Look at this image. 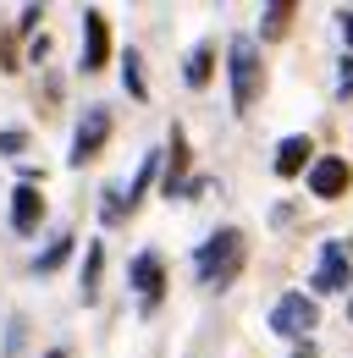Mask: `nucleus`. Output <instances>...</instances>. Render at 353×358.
<instances>
[{
	"label": "nucleus",
	"mask_w": 353,
	"mask_h": 358,
	"mask_svg": "<svg viewBox=\"0 0 353 358\" xmlns=\"http://www.w3.org/2000/svg\"><path fill=\"white\" fill-rule=\"evenodd\" d=\"M155 177H160V155L149 149V155L138 160V171H132V182L122 187V199H127V215L138 210V204H144V193H149V182H155Z\"/></svg>",
	"instance_id": "obj_11"
},
{
	"label": "nucleus",
	"mask_w": 353,
	"mask_h": 358,
	"mask_svg": "<svg viewBox=\"0 0 353 358\" xmlns=\"http://www.w3.org/2000/svg\"><path fill=\"white\" fill-rule=\"evenodd\" d=\"M182 171H188V133L172 127V155H166V199L182 193Z\"/></svg>",
	"instance_id": "obj_13"
},
{
	"label": "nucleus",
	"mask_w": 353,
	"mask_h": 358,
	"mask_svg": "<svg viewBox=\"0 0 353 358\" xmlns=\"http://www.w3.org/2000/svg\"><path fill=\"white\" fill-rule=\"evenodd\" d=\"M111 61V22H105V11H83V72H99Z\"/></svg>",
	"instance_id": "obj_8"
},
{
	"label": "nucleus",
	"mask_w": 353,
	"mask_h": 358,
	"mask_svg": "<svg viewBox=\"0 0 353 358\" xmlns=\"http://www.w3.org/2000/svg\"><path fill=\"white\" fill-rule=\"evenodd\" d=\"M243 259H249L243 231H237V226H221V231H210V237L199 243V254H193V275H199L210 292H221V287H232V281H237Z\"/></svg>",
	"instance_id": "obj_1"
},
{
	"label": "nucleus",
	"mask_w": 353,
	"mask_h": 358,
	"mask_svg": "<svg viewBox=\"0 0 353 358\" xmlns=\"http://www.w3.org/2000/svg\"><path fill=\"white\" fill-rule=\"evenodd\" d=\"M99 265H105V243H94L83 259V303H94L99 298Z\"/></svg>",
	"instance_id": "obj_15"
},
{
	"label": "nucleus",
	"mask_w": 353,
	"mask_h": 358,
	"mask_svg": "<svg viewBox=\"0 0 353 358\" xmlns=\"http://www.w3.org/2000/svg\"><path fill=\"white\" fill-rule=\"evenodd\" d=\"M210 66H216V45L205 39V45L188 50V61H182V83H188V89H205V83H210Z\"/></svg>",
	"instance_id": "obj_12"
},
{
	"label": "nucleus",
	"mask_w": 353,
	"mask_h": 358,
	"mask_svg": "<svg viewBox=\"0 0 353 358\" xmlns=\"http://www.w3.org/2000/svg\"><path fill=\"white\" fill-rule=\"evenodd\" d=\"M314 320H320L314 298H304V292H282L276 309H270V331L287 336V342H304L309 331H314Z\"/></svg>",
	"instance_id": "obj_3"
},
{
	"label": "nucleus",
	"mask_w": 353,
	"mask_h": 358,
	"mask_svg": "<svg viewBox=\"0 0 353 358\" xmlns=\"http://www.w3.org/2000/svg\"><path fill=\"white\" fill-rule=\"evenodd\" d=\"M22 149H28V133H22V127H6V133H0V155H22Z\"/></svg>",
	"instance_id": "obj_19"
},
{
	"label": "nucleus",
	"mask_w": 353,
	"mask_h": 358,
	"mask_svg": "<svg viewBox=\"0 0 353 358\" xmlns=\"http://www.w3.org/2000/svg\"><path fill=\"white\" fill-rule=\"evenodd\" d=\"M127 281H132V292L144 298V309H155L160 303V292H166V265H160V254H138L132 259V270H127Z\"/></svg>",
	"instance_id": "obj_6"
},
{
	"label": "nucleus",
	"mask_w": 353,
	"mask_h": 358,
	"mask_svg": "<svg viewBox=\"0 0 353 358\" xmlns=\"http://www.w3.org/2000/svg\"><path fill=\"white\" fill-rule=\"evenodd\" d=\"M314 292H348L353 287V243H326L320 248V270L309 281Z\"/></svg>",
	"instance_id": "obj_5"
},
{
	"label": "nucleus",
	"mask_w": 353,
	"mask_h": 358,
	"mask_svg": "<svg viewBox=\"0 0 353 358\" xmlns=\"http://www.w3.org/2000/svg\"><path fill=\"white\" fill-rule=\"evenodd\" d=\"M342 34H348V45H353V11H342Z\"/></svg>",
	"instance_id": "obj_21"
},
{
	"label": "nucleus",
	"mask_w": 353,
	"mask_h": 358,
	"mask_svg": "<svg viewBox=\"0 0 353 358\" xmlns=\"http://www.w3.org/2000/svg\"><path fill=\"white\" fill-rule=\"evenodd\" d=\"M337 89L353 94V61H342V78H337Z\"/></svg>",
	"instance_id": "obj_20"
},
{
	"label": "nucleus",
	"mask_w": 353,
	"mask_h": 358,
	"mask_svg": "<svg viewBox=\"0 0 353 358\" xmlns=\"http://www.w3.org/2000/svg\"><path fill=\"white\" fill-rule=\"evenodd\" d=\"M287 17H293V6H287V0H282V6H265L260 34H265V39H282V34H287Z\"/></svg>",
	"instance_id": "obj_17"
},
{
	"label": "nucleus",
	"mask_w": 353,
	"mask_h": 358,
	"mask_svg": "<svg viewBox=\"0 0 353 358\" xmlns=\"http://www.w3.org/2000/svg\"><path fill=\"white\" fill-rule=\"evenodd\" d=\"M105 138H111V110L105 105H88L83 122H78V133H72V166H88V160H99V149H105Z\"/></svg>",
	"instance_id": "obj_4"
},
{
	"label": "nucleus",
	"mask_w": 353,
	"mask_h": 358,
	"mask_svg": "<svg viewBox=\"0 0 353 358\" xmlns=\"http://www.w3.org/2000/svg\"><path fill=\"white\" fill-rule=\"evenodd\" d=\"M226 72H232V110H254V99L265 94V66H260V45L254 39H232L226 50Z\"/></svg>",
	"instance_id": "obj_2"
},
{
	"label": "nucleus",
	"mask_w": 353,
	"mask_h": 358,
	"mask_svg": "<svg viewBox=\"0 0 353 358\" xmlns=\"http://www.w3.org/2000/svg\"><path fill=\"white\" fill-rule=\"evenodd\" d=\"M122 83H127L132 99H149V83H144V61H138V50L122 55Z\"/></svg>",
	"instance_id": "obj_16"
},
{
	"label": "nucleus",
	"mask_w": 353,
	"mask_h": 358,
	"mask_svg": "<svg viewBox=\"0 0 353 358\" xmlns=\"http://www.w3.org/2000/svg\"><path fill=\"white\" fill-rule=\"evenodd\" d=\"M39 221H44V199H39L34 182H22V187L11 193V226H17V231H39Z\"/></svg>",
	"instance_id": "obj_9"
},
{
	"label": "nucleus",
	"mask_w": 353,
	"mask_h": 358,
	"mask_svg": "<svg viewBox=\"0 0 353 358\" xmlns=\"http://www.w3.org/2000/svg\"><path fill=\"white\" fill-rule=\"evenodd\" d=\"M67 259H72V231H61V237H55V243L44 248L39 259H34V270H39V275H50V270H61Z\"/></svg>",
	"instance_id": "obj_14"
},
{
	"label": "nucleus",
	"mask_w": 353,
	"mask_h": 358,
	"mask_svg": "<svg viewBox=\"0 0 353 358\" xmlns=\"http://www.w3.org/2000/svg\"><path fill=\"white\" fill-rule=\"evenodd\" d=\"M309 155H314V143H309L304 133L282 138V143H276V177H298V171H304V166H314V160H309Z\"/></svg>",
	"instance_id": "obj_10"
},
{
	"label": "nucleus",
	"mask_w": 353,
	"mask_h": 358,
	"mask_svg": "<svg viewBox=\"0 0 353 358\" xmlns=\"http://www.w3.org/2000/svg\"><path fill=\"white\" fill-rule=\"evenodd\" d=\"M348 314H353V298H348Z\"/></svg>",
	"instance_id": "obj_23"
},
{
	"label": "nucleus",
	"mask_w": 353,
	"mask_h": 358,
	"mask_svg": "<svg viewBox=\"0 0 353 358\" xmlns=\"http://www.w3.org/2000/svg\"><path fill=\"white\" fill-rule=\"evenodd\" d=\"M348 182H353V171H348V160H337V155H320L309 166V193L314 199H342Z\"/></svg>",
	"instance_id": "obj_7"
},
{
	"label": "nucleus",
	"mask_w": 353,
	"mask_h": 358,
	"mask_svg": "<svg viewBox=\"0 0 353 358\" xmlns=\"http://www.w3.org/2000/svg\"><path fill=\"white\" fill-rule=\"evenodd\" d=\"M44 358H67V353H44Z\"/></svg>",
	"instance_id": "obj_22"
},
{
	"label": "nucleus",
	"mask_w": 353,
	"mask_h": 358,
	"mask_svg": "<svg viewBox=\"0 0 353 358\" xmlns=\"http://www.w3.org/2000/svg\"><path fill=\"white\" fill-rule=\"evenodd\" d=\"M99 221H105V226H122V221H127V199H122V187H105V204H99Z\"/></svg>",
	"instance_id": "obj_18"
}]
</instances>
